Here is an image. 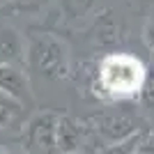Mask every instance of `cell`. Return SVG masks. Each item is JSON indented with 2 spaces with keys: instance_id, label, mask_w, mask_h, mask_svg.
Wrapping results in <instances>:
<instances>
[{
  "instance_id": "obj_1",
  "label": "cell",
  "mask_w": 154,
  "mask_h": 154,
  "mask_svg": "<svg viewBox=\"0 0 154 154\" xmlns=\"http://www.w3.org/2000/svg\"><path fill=\"white\" fill-rule=\"evenodd\" d=\"M145 81V69L131 55H110L101 64V83L115 94H131L140 90Z\"/></svg>"
}]
</instances>
